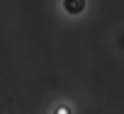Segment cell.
<instances>
[{
  "instance_id": "7a4b0ae2",
  "label": "cell",
  "mask_w": 124,
  "mask_h": 114,
  "mask_svg": "<svg viewBox=\"0 0 124 114\" xmlns=\"http://www.w3.org/2000/svg\"><path fill=\"white\" fill-rule=\"evenodd\" d=\"M56 114H71V109H68V107H58Z\"/></svg>"
},
{
  "instance_id": "6da1fadb",
  "label": "cell",
  "mask_w": 124,
  "mask_h": 114,
  "mask_svg": "<svg viewBox=\"0 0 124 114\" xmlns=\"http://www.w3.org/2000/svg\"><path fill=\"white\" fill-rule=\"evenodd\" d=\"M63 10L68 15H80L85 10V0H63Z\"/></svg>"
}]
</instances>
